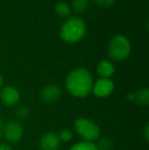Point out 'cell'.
Listing matches in <instances>:
<instances>
[{
  "label": "cell",
  "instance_id": "obj_1",
  "mask_svg": "<svg viewBox=\"0 0 149 150\" xmlns=\"http://www.w3.org/2000/svg\"><path fill=\"white\" fill-rule=\"evenodd\" d=\"M93 83L91 73L84 67H78L68 75L66 79V88L73 96L84 98L91 94Z\"/></svg>",
  "mask_w": 149,
  "mask_h": 150
},
{
  "label": "cell",
  "instance_id": "obj_2",
  "mask_svg": "<svg viewBox=\"0 0 149 150\" xmlns=\"http://www.w3.org/2000/svg\"><path fill=\"white\" fill-rule=\"evenodd\" d=\"M86 24L78 16H70L64 22L59 31L60 38L66 43H77L86 35Z\"/></svg>",
  "mask_w": 149,
  "mask_h": 150
},
{
  "label": "cell",
  "instance_id": "obj_3",
  "mask_svg": "<svg viewBox=\"0 0 149 150\" xmlns=\"http://www.w3.org/2000/svg\"><path fill=\"white\" fill-rule=\"evenodd\" d=\"M107 52L112 60L123 61L127 59L131 53V43L125 36L115 35L108 43Z\"/></svg>",
  "mask_w": 149,
  "mask_h": 150
},
{
  "label": "cell",
  "instance_id": "obj_4",
  "mask_svg": "<svg viewBox=\"0 0 149 150\" xmlns=\"http://www.w3.org/2000/svg\"><path fill=\"white\" fill-rule=\"evenodd\" d=\"M74 129L77 135L83 141L95 142L100 138V129L91 120L86 117H79L76 120Z\"/></svg>",
  "mask_w": 149,
  "mask_h": 150
},
{
  "label": "cell",
  "instance_id": "obj_5",
  "mask_svg": "<svg viewBox=\"0 0 149 150\" xmlns=\"http://www.w3.org/2000/svg\"><path fill=\"white\" fill-rule=\"evenodd\" d=\"M2 136L8 143H18L24 136V128L18 120H9L1 129Z\"/></svg>",
  "mask_w": 149,
  "mask_h": 150
},
{
  "label": "cell",
  "instance_id": "obj_6",
  "mask_svg": "<svg viewBox=\"0 0 149 150\" xmlns=\"http://www.w3.org/2000/svg\"><path fill=\"white\" fill-rule=\"evenodd\" d=\"M20 99V94L18 88L14 86L7 85L0 89V101L2 104L7 107H13L18 104Z\"/></svg>",
  "mask_w": 149,
  "mask_h": 150
},
{
  "label": "cell",
  "instance_id": "obj_7",
  "mask_svg": "<svg viewBox=\"0 0 149 150\" xmlns=\"http://www.w3.org/2000/svg\"><path fill=\"white\" fill-rule=\"evenodd\" d=\"M114 90V83L112 79L99 78L95 83H93L92 92L94 96L98 98H106L110 96Z\"/></svg>",
  "mask_w": 149,
  "mask_h": 150
},
{
  "label": "cell",
  "instance_id": "obj_8",
  "mask_svg": "<svg viewBox=\"0 0 149 150\" xmlns=\"http://www.w3.org/2000/svg\"><path fill=\"white\" fill-rule=\"evenodd\" d=\"M62 90L56 84H47L40 91V98L45 103H54L60 99Z\"/></svg>",
  "mask_w": 149,
  "mask_h": 150
},
{
  "label": "cell",
  "instance_id": "obj_9",
  "mask_svg": "<svg viewBox=\"0 0 149 150\" xmlns=\"http://www.w3.org/2000/svg\"><path fill=\"white\" fill-rule=\"evenodd\" d=\"M61 145L58 134L54 132H48L44 134L39 140L40 150H58Z\"/></svg>",
  "mask_w": 149,
  "mask_h": 150
},
{
  "label": "cell",
  "instance_id": "obj_10",
  "mask_svg": "<svg viewBox=\"0 0 149 150\" xmlns=\"http://www.w3.org/2000/svg\"><path fill=\"white\" fill-rule=\"evenodd\" d=\"M96 71L97 75L100 78H104V79H110L112 77V75L115 71V67L113 65V63L109 60H101L97 64L96 67Z\"/></svg>",
  "mask_w": 149,
  "mask_h": 150
},
{
  "label": "cell",
  "instance_id": "obj_11",
  "mask_svg": "<svg viewBox=\"0 0 149 150\" xmlns=\"http://www.w3.org/2000/svg\"><path fill=\"white\" fill-rule=\"evenodd\" d=\"M134 102L140 106H147L149 104V89L142 88L134 93Z\"/></svg>",
  "mask_w": 149,
  "mask_h": 150
},
{
  "label": "cell",
  "instance_id": "obj_12",
  "mask_svg": "<svg viewBox=\"0 0 149 150\" xmlns=\"http://www.w3.org/2000/svg\"><path fill=\"white\" fill-rule=\"evenodd\" d=\"M71 10H72L71 9V6L64 1L57 2L55 5V13L58 16H60V18H70Z\"/></svg>",
  "mask_w": 149,
  "mask_h": 150
},
{
  "label": "cell",
  "instance_id": "obj_13",
  "mask_svg": "<svg viewBox=\"0 0 149 150\" xmlns=\"http://www.w3.org/2000/svg\"><path fill=\"white\" fill-rule=\"evenodd\" d=\"M89 6V0H72L71 9L76 13H82Z\"/></svg>",
  "mask_w": 149,
  "mask_h": 150
},
{
  "label": "cell",
  "instance_id": "obj_14",
  "mask_svg": "<svg viewBox=\"0 0 149 150\" xmlns=\"http://www.w3.org/2000/svg\"><path fill=\"white\" fill-rule=\"evenodd\" d=\"M70 150H98L95 142H87V141H81L73 145Z\"/></svg>",
  "mask_w": 149,
  "mask_h": 150
},
{
  "label": "cell",
  "instance_id": "obj_15",
  "mask_svg": "<svg viewBox=\"0 0 149 150\" xmlns=\"http://www.w3.org/2000/svg\"><path fill=\"white\" fill-rule=\"evenodd\" d=\"M98 142L95 143L98 150H110L112 148V141L108 137H102L98 139Z\"/></svg>",
  "mask_w": 149,
  "mask_h": 150
},
{
  "label": "cell",
  "instance_id": "obj_16",
  "mask_svg": "<svg viewBox=\"0 0 149 150\" xmlns=\"http://www.w3.org/2000/svg\"><path fill=\"white\" fill-rule=\"evenodd\" d=\"M58 137H59V140L61 143H68L74 138V133L68 129H64L58 134Z\"/></svg>",
  "mask_w": 149,
  "mask_h": 150
},
{
  "label": "cell",
  "instance_id": "obj_17",
  "mask_svg": "<svg viewBox=\"0 0 149 150\" xmlns=\"http://www.w3.org/2000/svg\"><path fill=\"white\" fill-rule=\"evenodd\" d=\"M16 115L18 120H27L30 117V109L25 105H20L16 108Z\"/></svg>",
  "mask_w": 149,
  "mask_h": 150
},
{
  "label": "cell",
  "instance_id": "obj_18",
  "mask_svg": "<svg viewBox=\"0 0 149 150\" xmlns=\"http://www.w3.org/2000/svg\"><path fill=\"white\" fill-rule=\"evenodd\" d=\"M95 2V4L97 6L101 8H107V7H110L112 6L113 4L115 3L117 0H93Z\"/></svg>",
  "mask_w": 149,
  "mask_h": 150
},
{
  "label": "cell",
  "instance_id": "obj_19",
  "mask_svg": "<svg viewBox=\"0 0 149 150\" xmlns=\"http://www.w3.org/2000/svg\"><path fill=\"white\" fill-rule=\"evenodd\" d=\"M143 136H144V139H145L146 142H148L149 141V125H146L145 128H144Z\"/></svg>",
  "mask_w": 149,
  "mask_h": 150
},
{
  "label": "cell",
  "instance_id": "obj_20",
  "mask_svg": "<svg viewBox=\"0 0 149 150\" xmlns=\"http://www.w3.org/2000/svg\"><path fill=\"white\" fill-rule=\"evenodd\" d=\"M0 150H12L11 146L6 143H0Z\"/></svg>",
  "mask_w": 149,
  "mask_h": 150
},
{
  "label": "cell",
  "instance_id": "obj_21",
  "mask_svg": "<svg viewBox=\"0 0 149 150\" xmlns=\"http://www.w3.org/2000/svg\"><path fill=\"white\" fill-rule=\"evenodd\" d=\"M127 97H128V100H130V101H134V93H129Z\"/></svg>",
  "mask_w": 149,
  "mask_h": 150
},
{
  "label": "cell",
  "instance_id": "obj_22",
  "mask_svg": "<svg viewBox=\"0 0 149 150\" xmlns=\"http://www.w3.org/2000/svg\"><path fill=\"white\" fill-rule=\"evenodd\" d=\"M2 86H3V77H2V75L0 74V89L2 88Z\"/></svg>",
  "mask_w": 149,
  "mask_h": 150
},
{
  "label": "cell",
  "instance_id": "obj_23",
  "mask_svg": "<svg viewBox=\"0 0 149 150\" xmlns=\"http://www.w3.org/2000/svg\"><path fill=\"white\" fill-rule=\"evenodd\" d=\"M1 138H2V132H1V129H0V141H1Z\"/></svg>",
  "mask_w": 149,
  "mask_h": 150
},
{
  "label": "cell",
  "instance_id": "obj_24",
  "mask_svg": "<svg viewBox=\"0 0 149 150\" xmlns=\"http://www.w3.org/2000/svg\"><path fill=\"white\" fill-rule=\"evenodd\" d=\"M142 1H146V0H142Z\"/></svg>",
  "mask_w": 149,
  "mask_h": 150
}]
</instances>
